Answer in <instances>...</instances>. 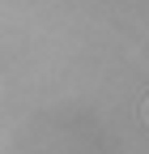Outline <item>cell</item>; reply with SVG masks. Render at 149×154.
I'll return each mask as SVG.
<instances>
[{
	"label": "cell",
	"mask_w": 149,
	"mask_h": 154,
	"mask_svg": "<svg viewBox=\"0 0 149 154\" xmlns=\"http://www.w3.org/2000/svg\"><path fill=\"white\" fill-rule=\"evenodd\" d=\"M145 124H149V99H145Z\"/></svg>",
	"instance_id": "1"
}]
</instances>
